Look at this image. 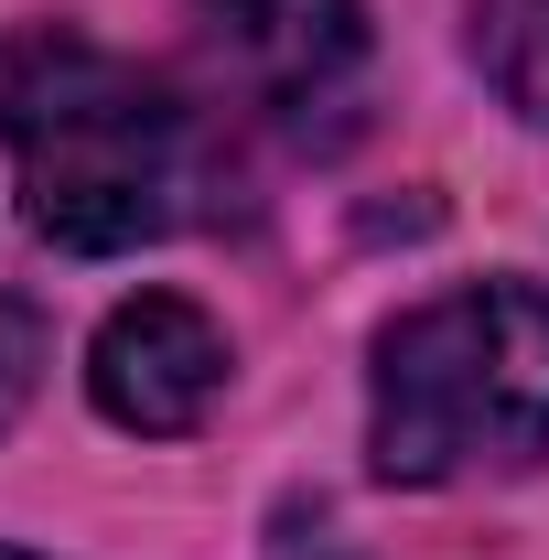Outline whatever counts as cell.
Returning a JSON list of instances; mask_svg holds the SVG:
<instances>
[{
  "label": "cell",
  "instance_id": "1",
  "mask_svg": "<svg viewBox=\"0 0 549 560\" xmlns=\"http://www.w3.org/2000/svg\"><path fill=\"white\" fill-rule=\"evenodd\" d=\"M0 130H11L22 215L75 259L151 248L206 195V140L173 108V86H151L140 66L75 44V33H44L11 55Z\"/></svg>",
  "mask_w": 549,
  "mask_h": 560
},
{
  "label": "cell",
  "instance_id": "2",
  "mask_svg": "<svg viewBox=\"0 0 549 560\" xmlns=\"http://www.w3.org/2000/svg\"><path fill=\"white\" fill-rule=\"evenodd\" d=\"M366 453L388 486H464L549 464V291L475 280L377 335Z\"/></svg>",
  "mask_w": 549,
  "mask_h": 560
},
{
  "label": "cell",
  "instance_id": "3",
  "mask_svg": "<svg viewBox=\"0 0 549 560\" xmlns=\"http://www.w3.org/2000/svg\"><path fill=\"white\" fill-rule=\"evenodd\" d=\"M195 22L280 130H344L366 86V0H195Z\"/></svg>",
  "mask_w": 549,
  "mask_h": 560
},
{
  "label": "cell",
  "instance_id": "4",
  "mask_svg": "<svg viewBox=\"0 0 549 560\" xmlns=\"http://www.w3.org/2000/svg\"><path fill=\"white\" fill-rule=\"evenodd\" d=\"M86 399L119 431H140V442H173V431H195L226 399V335L184 291H140L86 346Z\"/></svg>",
  "mask_w": 549,
  "mask_h": 560
},
{
  "label": "cell",
  "instance_id": "5",
  "mask_svg": "<svg viewBox=\"0 0 549 560\" xmlns=\"http://www.w3.org/2000/svg\"><path fill=\"white\" fill-rule=\"evenodd\" d=\"M464 55L528 130H549V0H475L464 11Z\"/></svg>",
  "mask_w": 549,
  "mask_h": 560
},
{
  "label": "cell",
  "instance_id": "6",
  "mask_svg": "<svg viewBox=\"0 0 549 560\" xmlns=\"http://www.w3.org/2000/svg\"><path fill=\"white\" fill-rule=\"evenodd\" d=\"M33 366H44V324L22 302H0V420L33 399Z\"/></svg>",
  "mask_w": 549,
  "mask_h": 560
},
{
  "label": "cell",
  "instance_id": "7",
  "mask_svg": "<svg viewBox=\"0 0 549 560\" xmlns=\"http://www.w3.org/2000/svg\"><path fill=\"white\" fill-rule=\"evenodd\" d=\"M280 560H344V550H280Z\"/></svg>",
  "mask_w": 549,
  "mask_h": 560
},
{
  "label": "cell",
  "instance_id": "8",
  "mask_svg": "<svg viewBox=\"0 0 549 560\" xmlns=\"http://www.w3.org/2000/svg\"><path fill=\"white\" fill-rule=\"evenodd\" d=\"M0 560H22V550H0Z\"/></svg>",
  "mask_w": 549,
  "mask_h": 560
}]
</instances>
